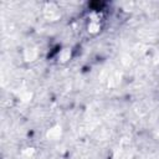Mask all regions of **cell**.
Returning <instances> with one entry per match:
<instances>
[{"label": "cell", "mask_w": 159, "mask_h": 159, "mask_svg": "<svg viewBox=\"0 0 159 159\" xmlns=\"http://www.w3.org/2000/svg\"><path fill=\"white\" fill-rule=\"evenodd\" d=\"M88 29H89L91 32H97V31L99 30V25H97L96 22H92V24L88 26Z\"/></svg>", "instance_id": "6da1fadb"}]
</instances>
